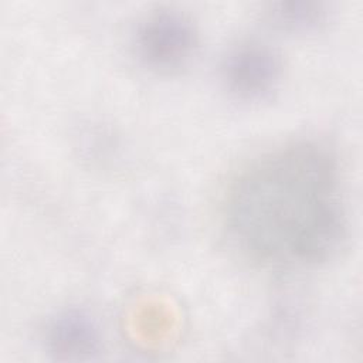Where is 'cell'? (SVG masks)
Masks as SVG:
<instances>
[{
	"label": "cell",
	"mask_w": 363,
	"mask_h": 363,
	"mask_svg": "<svg viewBox=\"0 0 363 363\" xmlns=\"http://www.w3.org/2000/svg\"><path fill=\"white\" fill-rule=\"evenodd\" d=\"M133 48L139 61L157 72L184 68L199 48V31L193 20L173 7L147 13L136 26Z\"/></svg>",
	"instance_id": "cell-2"
},
{
	"label": "cell",
	"mask_w": 363,
	"mask_h": 363,
	"mask_svg": "<svg viewBox=\"0 0 363 363\" xmlns=\"http://www.w3.org/2000/svg\"><path fill=\"white\" fill-rule=\"evenodd\" d=\"M224 218L234 245L262 267L326 262L347 235V211L333 153L296 140L261 155L231 183Z\"/></svg>",
	"instance_id": "cell-1"
},
{
	"label": "cell",
	"mask_w": 363,
	"mask_h": 363,
	"mask_svg": "<svg viewBox=\"0 0 363 363\" xmlns=\"http://www.w3.org/2000/svg\"><path fill=\"white\" fill-rule=\"evenodd\" d=\"M328 4L315 0H289L269 3L265 10L267 20L286 31H309L328 20Z\"/></svg>",
	"instance_id": "cell-5"
},
{
	"label": "cell",
	"mask_w": 363,
	"mask_h": 363,
	"mask_svg": "<svg viewBox=\"0 0 363 363\" xmlns=\"http://www.w3.org/2000/svg\"><path fill=\"white\" fill-rule=\"evenodd\" d=\"M44 343L57 360H88L101 352L102 333L86 311L68 308L48 320Z\"/></svg>",
	"instance_id": "cell-4"
},
{
	"label": "cell",
	"mask_w": 363,
	"mask_h": 363,
	"mask_svg": "<svg viewBox=\"0 0 363 363\" xmlns=\"http://www.w3.org/2000/svg\"><path fill=\"white\" fill-rule=\"evenodd\" d=\"M284 72L281 55L267 43L248 40L233 47L221 62L225 89L244 102H259L277 91Z\"/></svg>",
	"instance_id": "cell-3"
}]
</instances>
